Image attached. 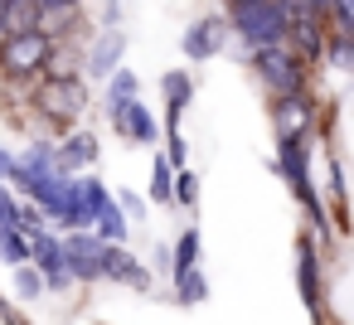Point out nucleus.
<instances>
[{
  "instance_id": "f257e3e1",
  "label": "nucleus",
  "mask_w": 354,
  "mask_h": 325,
  "mask_svg": "<svg viewBox=\"0 0 354 325\" xmlns=\"http://www.w3.org/2000/svg\"><path fill=\"white\" fill-rule=\"evenodd\" d=\"M233 35L257 54V49H277L291 44V0H252V6H238L228 15Z\"/></svg>"
},
{
  "instance_id": "f03ea898",
  "label": "nucleus",
  "mask_w": 354,
  "mask_h": 325,
  "mask_svg": "<svg viewBox=\"0 0 354 325\" xmlns=\"http://www.w3.org/2000/svg\"><path fill=\"white\" fill-rule=\"evenodd\" d=\"M54 64V35L44 25H30V30H10L0 39V73L15 78V83H35L44 78Z\"/></svg>"
},
{
  "instance_id": "7ed1b4c3",
  "label": "nucleus",
  "mask_w": 354,
  "mask_h": 325,
  "mask_svg": "<svg viewBox=\"0 0 354 325\" xmlns=\"http://www.w3.org/2000/svg\"><path fill=\"white\" fill-rule=\"evenodd\" d=\"M35 102H39V112L68 136V127H73V122L83 117V107H88V88H83L78 73H44L39 88H35Z\"/></svg>"
},
{
  "instance_id": "20e7f679",
  "label": "nucleus",
  "mask_w": 354,
  "mask_h": 325,
  "mask_svg": "<svg viewBox=\"0 0 354 325\" xmlns=\"http://www.w3.org/2000/svg\"><path fill=\"white\" fill-rule=\"evenodd\" d=\"M252 68H257V78L272 88V98H296V93H306V83H310V64L291 49V44H277V49H257L252 54Z\"/></svg>"
},
{
  "instance_id": "39448f33",
  "label": "nucleus",
  "mask_w": 354,
  "mask_h": 325,
  "mask_svg": "<svg viewBox=\"0 0 354 325\" xmlns=\"http://www.w3.org/2000/svg\"><path fill=\"white\" fill-rule=\"evenodd\" d=\"M107 238H97L93 228L83 233H64V252H68V277L73 281H107Z\"/></svg>"
},
{
  "instance_id": "423d86ee",
  "label": "nucleus",
  "mask_w": 354,
  "mask_h": 325,
  "mask_svg": "<svg viewBox=\"0 0 354 325\" xmlns=\"http://www.w3.org/2000/svg\"><path fill=\"white\" fill-rule=\"evenodd\" d=\"M30 262L44 272L49 291H68V286H73V277H68V252H64V238H59V233H49V228L30 233Z\"/></svg>"
},
{
  "instance_id": "0eeeda50",
  "label": "nucleus",
  "mask_w": 354,
  "mask_h": 325,
  "mask_svg": "<svg viewBox=\"0 0 354 325\" xmlns=\"http://www.w3.org/2000/svg\"><path fill=\"white\" fill-rule=\"evenodd\" d=\"M296 286H301V301L310 310V320H325V291H320V248L310 233L296 238Z\"/></svg>"
},
{
  "instance_id": "6e6552de",
  "label": "nucleus",
  "mask_w": 354,
  "mask_h": 325,
  "mask_svg": "<svg viewBox=\"0 0 354 325\" xmlns=\"http://www.w3.org/2000/svg\"><path fill=\"white\" fill-rule=\"evenodd\" d=\"M228 35H233V25L223 20V15H204V20H194L185 35H180V49H185V59H194V64H204V59H214V54H223V44H228Z\"/></svg>"
},
{
  "instance_id": "1a4fd4ad",
  "label": "nucleus",
  "mask_w": 354,
  "mask_h": 325,
  "mask_svg": "<svg viewBox=\"0 0 354 325\" xmlns=\"http://www.w3.org/2000/svg\"><path fill=\"white\" fill-rule=\"evenodd\" d=\"M107 122H112V131L122 136V141H131V146H156V136H160V122L151 117V107L136 98V102H127V107H117V112H107Z\"/></svg>"
},
{
  "instance_id": "9d476101",
  "label": "nucleus",
  "mask_w": 354,
  "mask_h": 325,
  "mask_svg": "<svg viewBox=\"0 0 354 325\" xmlns=\"http://www.w3.org/2000/svg\"><path fill=\"white\" fill-rule=\"evenodd\" d=\"M272 127H277V136H310L315 131V102H310V93L277 98L272 102Z\"/></svg>"
},
{
  "instance_id": "9b49d317",
  "label": "nucleus",
  "mask_w": 354,
  "mask_h": 325,
  "mask_svg": "<svg viewBox=\"0 0 354 325\" xmlns=\"http://www.w3.org/2000/svg\"><path fill=\"white\" fill-rule=\"evenodd\" d=\"M122 54H127V35H122V30H102V35L93 39V49H88V64H83L88 78H102V83H107V78L122 68Z\"/></svg>"
},
{
  "instance_id": "f8f14e48",
  "label": "nucleus",
  "mask_w": 354,
  "mask_h": 325,
  "mask_svg": "<svg viewBox=\"0 0 354 325\" xmlns=\"http://www.w3.org/2000/svg\"><path fill=\"white\" fill-rule=\"evenodd\" d=\"M107 281H122V286H131V291H151V286H156L151 267H146L136 252H127L122 243L107 248Z\"/></svg>"
},
{
  "instance_id": "ddd939ff",
  "label": "nucleus",
  "mask_w": 354,
  "mask_h": 325,
  "mask_svg": "<svg viewBox=\"0 0 354 325\" xmlns=\"http://www.w3.org/2000/svg\"><path fill=\"white\" fill-rule=\"evenodd\" d=\"M160 93H165V131H180V117H185V107L194 98V78L185 68H175V73L160 78Z\"/></svg>"
},
{
  "instance_id": "4468645a",
  "label": "nucleus",
  "mask_w": 354,
  "mask_h": 325,
  "mask_svg": "<svg viewBox=\"0 0 354 325\" xmlns=\"http://www.w3.org/2000/svg\"><path fill=\"white\" fill-rule=\"evenodd\" d=\"M93 160H97V136L93 131H68L59 141V170L64 175H83Z\"/></svg>"
},
{
  "instance_id": "2eb2a0df",
  "label": "nucleus",
  "mask_w": 354,
  "mask_h": 325,
  "mask_svg": "<svg viewBox=\"0 0 354 325\" xmlns=\"http://www.w3.org/2000/svg\"><path fill=\"white\" fill-rule=\"evenodd\" d=\"M93 233H97V238H107V243H122V248H127V233H131V228H127V209L117 204V194H112V199L97 209Z\"/></svg>"
},
{
  "instance_id": "dca6fc26",
  "label": "nucleus",
  "mask_w": 354,
  "mask_h": 325,
  "mask_svg": "<svg viewBox=\"0 0 354 325\" xmlns=\"http://www.w3.org/2000/svg\"><path fill=\"white\" fill-rule=\"evenodd\" d=\"M170 281H175V301H180V306H204V301H209V277H204V267L175 272Z\"/></svg>"
},
{
  "instance_id": "f3484780",
  "label": "nucleus",
  "mask_w": 354,
  "mask_h": 325,
  "mask_svg": "<svg viewBox=\"0 0 354 325\" xmlns=\"http://www.w3.org/2000/svg\"><path fill=\"white\" fill-rule=\"evenodd\" d=\"M199 267V228H185L170 248V277L175 272H194Z\"/></svg>"
},
{
  "instance_id": "a211bd4d",
  "label": "nucleus",
  "mask_w": 354,
  "mask_h": 325,
  "mask_svg": "<svg viewBox=\"0 0 354 325\" xmlns=\"http://www.w3.org/2000/svg\"><path fill=\"white\" fill-rule=\"evenodd\" d=\"M325 64H330V68H339V73H354V35H349V30H330Z\"/></svg>"
},
{
  "instance_id": "6ab92c4d",
  "label": "nucleus",
  "mask_w": 354,
  "mask_h": 325,
  "mask_svg": "<svg viewBox=\"0 0 354 325\" xmlns=\"http://www.w3.org/2000/svg\"><path fill=\"white\" fill-rule=\"evenodd\" d=\"M136 73L131 68H117L112 78H107V112H117V107H127V102H136Z\"/></svg>"
},
{
  "instance_id": "aec40b11",
  "label": "nucleus",
  "mask_w": 354,
  "mask_h": 325,
  "mask_svg": "<svg viewBox=\"0 0 354 325\" xmlns=\"http://www.w3.org/2000/svg\"><path fill=\"white\" fill-rule=\"evenodd\" d=\"M175 175H180V170H175L165 156L151 165V199H156V204H175Z\"/></svg>"
},
{
  "instance_id": "412c9836",
  "label": "nucleus",
  "mask_w": 354,
  "mask_h": 325,
  "mask_svg": "<svg viewBox=\"0 0 354 325\" xmlns=\"http://www.w3.org/2000/svg\"><path fill=\"white\" fill-rule=\"evenodd\" d=\"M0 262L6 267H25L30 262V238L20 228H0Z\"/></svg>"
},
{
  "instance_id": "4be33fe9",
  "label": "nucleus",
  "mask_w": 354,
  "mask_h": 325,
  "mask_svg": "<svg viewBox=\"0 0 354 325\" xmlns=\"http://www.w3.org/2000/svg\"><path fill=\"white\" fill-rule=\"evenodd\" d=\"M39 291H49V281H44V272L35 267V262H25V267H15V296L30 306Z\"/></svg>"
},
{
  "instance_id": "5701e85b",
  "label": "nucleus",
  "mask_w": 354,
  "mask_h": 325,
  "mask_svg": "<svg viewBox=\"0 0 354 325\" xmlns=\"http://www.w3.org/2000/svg\"><path fill=\"white\" fill-rule=\"evenodd\" d=\"M175 204H185V209L199 204V175H194V170H180V175H175Z\"/></svg>"
},
{
  "instance_id": "b1692460",
  "label": "nucleus",
  "mask_w": 354,
  "mask_h": 325,
  "mask_svg": "<svg viewBox=\"0 0 354 325\" xmlns=\"http://www.w3.org/2000/svg\"><path fill=\"white\" fill-rule=\"evenodd\" d=\"M20 214H25V204L15 199V189L0 185V228H20Z\"/></svg>"
},
{
  "instance_id": "393cba45",
  "label": "nucleus",
  "mask_w": 354,
  "mask_h": 325,
  "mask_svg": "<svg viewBox=\"0 0 354 325\" xmlns=\"http://www.w3.org/2000/svg\"><path fill=\"white\" fill-rule=\"evenodd\" d=\"M185 156H189V146H185V131H165V160H170L175 170H189V165H185Z\"/></svg>"
},
{
  "instance_id": "a878e982",
  "label": "nucleus",
  "mask_w": 354,
  "mask_h": 325,
  "mask_svg": "<svg viewBox=\"0 0 354 325\" xmlns=\"http://www.w3.org/2000/svg\"><path fill=\"white\" fill-rule=\"evenodd\" d=\"M35 6H39V15H54V10H59V15H68V10H78V6H83V0H35Z\"/></svg>"
},
{
  "instance_id": "bb28decb",
  "label": "nucleus",
  "mask_w": 354,
  "mask_h": 325,
  "mask_svg": "<svg viewBox=\"0 0 354 325\" xmlns=\"http://www.w3.org/2000/svg\"><path fill=\"white\" fill-rule=\"evenodd\" d=\"M117 204L127 209V219H136V214H146V199H141V194H131V189H122V194H117Z\"/></svg>"
},
{
  "instance_id": "cd10ccee",
  "label": "nucleus",
  "mask_w": 354,
  "mask_h": 325,
  "mask_svg": "<svg viewBox=\"0 0 354 325\" xmlns=\"http://www.w3.org/2000/svg\"><path fill=\"white\" fill-rule=\"evenodd\" d=\"M0 310H6V296H0Z\"/></svg>"
}]
</instances>
